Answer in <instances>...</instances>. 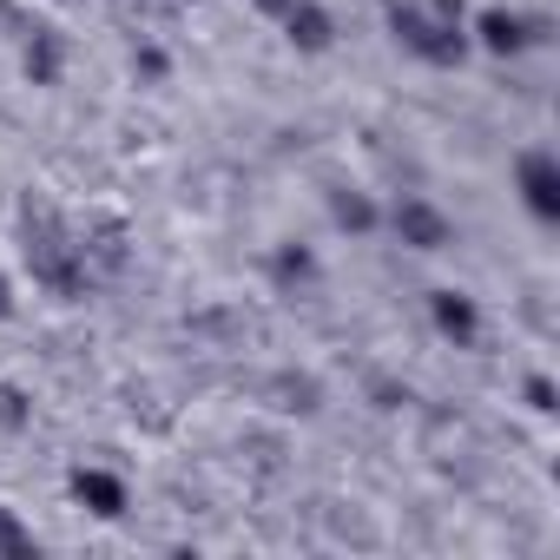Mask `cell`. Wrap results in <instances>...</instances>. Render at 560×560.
<instances>
[{"label": "cell", "instance_id": "1", "mask_svg": "<svg viewBox=\"0 0 560 560\" xmlns=\"http://www.w3.org/2000/svg\"><path fill=\"white\" fill-rule=\"evenodd\" d=\"M27 264H34V277L54 298H80L86 291V244H73L54 211H27Z\"/></svg>", "mask_w": 560, "mask_h": 560}, {"label": "cell", "instance_id": "2", "mask_svg": "<svg viewBox=\"0 0 560 560\" xmlns=\"http://www.w3.org/2000/svg\"><path fill=\"white\" fill-rule=\"evenodd\" d=\"M383 21H389L396 47H409V54L429 60V67H462V54H468L462 21H442V14L416 8V0H383Z\"/></svg>", "mask_w": 560, "mask_h": 560}, {"label": "cell", "instance_id": "3", "mask_svg": "<svg viewBox=\"0 0 560 560\" xmlns=\"http://www.w3.org/2000/svg\"><path fill=\"white\" fill-rule=\"evenodd\" d=\"M475 40H481L488 54L514 60V54H527V47L547 40V21H527V14H508V8H481V14H475Z\"/></svg>", "mask_w": 560, "mask_h": 560}, {"label": "cell", "instance_id": "4", "mask_svg": "<svg viewBox=\"0 0 560 560\" xmlns=\"http://www.w3.org/2000/svg\"><path fill=\"white\" fill-rule=\"evenodd\" d=\"M514 178H521V205L540 224H560V159L553 152H521Z\"/></svg>", "mask_w": 560, "mask_h": 560}, {"label": "cell", "instance_id": "5", "mask_svg": "<svg viewBox=\"0 0 560 560\" xmlns=\"http://www.w3.org/2000/svg\"><path fill=\"white\" fill-rule=\"evenodd\" d=\"M389 224H396V237H402L409 250H442V244L455 237V224H448V218H442L429 198H396Z\"/></svg>", "mask_w": 560, "mask_h": 560}, {"label": "cell", "instance_id": "6", "mask_svg": "<svg viewBox=\"0 0 560 560\" xmlns=\"http://www.w3.org/2000/svg\"><path fill=\"white\" fill-rule=\"evenodd\" d=\"M429 317H435V330H442L455 350H475V343H481V311H475V298L435 291V298H429Z\"/></svg>", "mask_w": 560, "mask_h": 560}, {"label": "cell", "instance_id": "7", "mask_svg": "<svg viewBox=\"0 0 560 560\" xmlns=\"http://www.w3.org/2000/svg\"><path fill=\"white\" fill-rule=\"evenodd\" d=\"M73 501L86 508V514H100V521H119L126 514V481L113 475V468H73Z\"/></svg>", "mask_w": 560, "mask_h": 560}, {"label": "cell", "instance_id": "8", "mask_svg": "<svg viewBox=\"0 0 560 560\" xmlns=\"http://www.w3.org/2000/svg\"><path fill=\"white\" fill-rule=\"evenodd\" d=\"M277 21H284L291 47H304V54H324V47L337 40V21H330V14L317 8V0H291V8L277 14Z\"/></svg>", "mask_w": 560, "mask_h": 560}, {"label": "cell", "instance_id": "9", "mask_svg": "<svg viewBox=\"0 0 560 560\" xmlns=\"http://www.w3.org/2000/svg\"><path fill=\"white\" fill-rule=\"evenodd\" d=\"M60 67H67V47H60V34L34 27V40H27V80H34V86H54V80H60Z\"/></svg>", "mask_w": 560, "mask_h": 560}, {"label": "cell", "instance_id": "10", "mask_svg": "<svg viewBox=\"0 0 560 560\" xmlns=\"http://www.w3.org/2000/svg\"><path fill=\"white\" fill-rule=\"evenodd\" d=\"M330 218H337L343 231H376V205H370L363 191H330Z\"/></svg>", "mask_w": 560, "mask_h": 560}, {"label": "cell", "instance_id": "11", "mask_svg": "<svg viewBox=\"0 0 560 560\" xmlns=\"http://www.w3.org/2000/svg\"><path fill=\"white\" fill-rule=\"evenodd\" d=\"M270 277H277V284H311V277H317V257L304 250V244H284V250H277V264H270Z\"/></svg>", "mask_w": 560, "mask_h": 560}, {"label": "cell", "instance_id": "12", "mask_svg": "<svg viewBox=\"0 0 560 560\" xmlns=\"http://www.w3.org/2000/svg\"><path fill=\"white\" fill-rule=\"evenodd\" d=\"M0 553H34V534H27L8 508H0Z\"/></svg>", "mask_w": 560, "mask_h": 560}, {"label": "cell", "instance_id": "13", "mask_svg": "<svg viewBox=\"0 0 560 560\" xmlns=\"http://www.w3.org/2000/svg\"><path fill=\"white\" fill-rule=\"evenodd\" d=\"M0 422H8V429H27V396H21V389H0Z\"/></svg>", "mask_w": 560, "mask_h": 560}, {"label": "cell", "instance_id": "14", "mask_svg": "<svg viewBox=\"0 0 560 560\" xmlns=\"http://www.w3.org/2000/svg\"><path fill=\"white\" fill-rule=\"evenodd\" d=\"M527 409H540V416H553L560 402H553V383L547 376H527Z\"/></svg>", "mask_w": 560, "mask_h": 560}, {"label": "cell", "instance_id": "15", "mask_svg": "<svg viewBox=\"0 0 560 560\" xmlns=\"http://www.w3.org/2000/svg\"><path fill=\"white\" fill-rule=\"evenodd\" d=\"M132 73H139V80H165V54H159V47L132 54Z\"/></svg>", "mask_w": 560, "mask_h": 560}, {"label": "cell", "instance_id": "16", "mask_svg": "<svg viewBox=\"0 0 560 560\" xmlns=\"http://www.w3.org/2000/svg\"><path fill=\"white\" fill-rule=\"evenodd\" d=\"M429 14H442V21H462V0H429Z\"/></svg>", "mask_w": 560, "mask_h": 560}, {"label": "cell", "instance_id": "17", "mask_svg": "<svg viewBox=\"0 0 560 560\" xmlns=\"http://www.w3.org/2000/svg\"><path fill=\"white\" fill-rule=\"evenodd\" d=\"M0 317H14V291H8V277H0Z\"/></svg>", "mask_w": 560, "mask_h": 560}, {"label": "cell", "instance_id": "18", "mask_svg": "<svg viewBox=\"0 0 560 560\" xmlns=\"http://www.w3.org/2000/svg\"><path fill=\"white\" fill-rule=\"evenodd\" d=\"M257 8H264V14H284V8H291V0H257Z\"/></svg>", "mask_w": 560, "mask_h": 560}]
</instances>
